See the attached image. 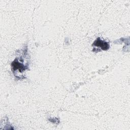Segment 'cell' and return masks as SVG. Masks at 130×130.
Masks as SVG:
<instances>
[{"label": "cell", "mask_w": 130, "mask_h": 130, "mask_svg": "<svg viewBox=\"0 0 130 130\" xmlns=\"http://www.w3.org/2000/svg\"><path fill=\"white\" fill-rule=\"evenodd\" d=\"M93 46L100 47L101 48V49L103 50H107L110 47V46L107 42L101 40L100 38H98L94 41V42L93 43Z\"/></svg>", "instance_id": "obj_1"}]
</instances>
